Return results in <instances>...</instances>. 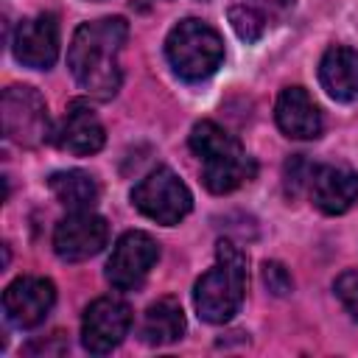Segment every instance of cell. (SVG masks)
I'll use <instances>...</instances> for the list:
<instances>
[{
	"label": "cell",
	"instance_id": "9c48e42d",
	"mask_svg": "<svg viewBox=\"0 0 358 358\" xmlns=\"http://www.w3.org/2000/svg\"><path fill=\"white\" fill-rule=\"evenodd\" d=\"M106 241L109 224L92 210H70L53 229V252L67 263H78L98 255Z\"/></svg>",
	"mask_w": 358,
	"mask_h": 358
},
{
	"label": "cell",
	"instance_id": "52a82bcc",
	"mask_svg": "<svg viewBox=\"0 0 358 358\" xmlns=\"http://www.w3.org/2000/svg\"><path fill=\"white\" fill-rule=\"evenodd\" d=\"M159 260L157 241L143 229H129L112 246L106 260V280L117 291H137Z\"/></svg>",
	"mask_w": 358,
	"mask_h": 358
},
{
	"label": "cell",
	"instance_id": "2e32d148",
	"mask_svg": "<svg viewBox=\"0 0 358 358\" xmlns=\"http://www.w3.org/2000/svg\"><path fill=\"white\" fill-rule=\"evenodd\" d=\"M182 333H185V313L176 299L165 296V299H157L154 305H148L143 324H140V338L148 347L173 344L176 338H182Z\"/></svg>",
	"mask_w": 358,
	"mask_h": 358
},
{
	"label": "cell",
	"instance_id": "5b68a950",
	"mask_svg": "<svg viewBox=\"0 0 358 358\" xmlns=\"http://www.w3.org/2000/svg\"><path fill=\"white\" fill-rule=\"evenodd\" d=\"M0 123H3V134L22 148L42 145L50 137L48 103L34 87L25 84H11L3 90Z\"/></svg>",
	"mask_w": 358,
	"mask_h": 358
},
{
	"label": "cell",
	"instance_id": "ba28073f",
	"mask_svg": "<svg viewBox=\"0 0 358 358\" xmlns=\"http://www.w3.org/2000/svg\"><path fill=\"white\" fill-rule=\"evenodd\" d=\"M131 327V308L117 296H98L87 305L81 319V344L92 355L112 352Z\"/></svg>",
	"mask_w": 358,
	"mask_h": 358
},
{
	"label": "cell",
	"instance_id": "ffe728a7",
	"mask_svg": "<svg viewBox=\"0 0 358 358\" xmlns=\"http://www.w3.org/2000/svg\"><path fill=\"white\" fill-rule=\"evenodd\" d=\"M313 171H316V165H310V162L305 159V154H294V157L285 162V187H288V193L296 196L305 185L310 187Z\"/></svg>",
	"mask_w": 358,
	"mask_h": 358
},
{
	"label": "cell",
	"instance_id": "9a60e30c",
	"mask_svg": "<svg viewBox=\"0 0 358 358\" xmlns=\"http://www.w3.org/2000/svg\"><path fill=\"white\" fill-rule=\"evenodd\" d=\"M319 81L333 101L350 103L358 98V50L333 45L319 62Z\"/></svg>",
	"mask_w": 358,
	"mask_h": 358
},
{
	"label": "cell",
	"instance_id": "ac0fdd59",
	"mask_svg": "<svg viewBox=\"0 0 358 358\" xmlns=\"http://www.w3.org/2000/svg\"><path fill=\"white\" fill-rule=\"evenodd\" d=\"M229 22H232V28H235V34L243 39V42H257L260 36H263V31H266V17L246 0V3H235V6H229Z\"/></svg>",
	"mask_w": 358,
	"mask_h": 358
},
{
	"label": "cell",
	"instance_id": "8992f818",
	"mask_svg": "<svg viewBox=\"0 0 358 358\" xmlns=\"http://www.w3.org/2000/svg\"><path fill=\"white\" fill-rule=\"evenodd\" d=\"M131 204L145 218L173 227L193 210V196L168 165H159L131 187Z\"/></svg>",
	"mask_w": 358,
	"mask_h": 358
},
{
	"label": "cell",
	"instance_id": "44dd1931",
	"mask_svg": "<svg viewBox=\"0 0 358 358\" xmlns=\"http://www.w3.org/2000/svg\"><path fill=\"white\" fill-rule=\"evenodd\" d=\"M263 282H266L268 291L277 294V296H285V294L294 288L291 274L285 271V266H282V263H274V260H266V263H263Z\"/></svg>",
	"mask_w": 358,
	"mask_h": 358
},
{
	"label": "cell",
	"instance_id": "8fae6325",
	"mask_svg": "<svg viewBox=\"0 0 358 358\" xmlns=\"http://www.w3.org/2000/svg\"><path fill=\"white\" fill-rule=\"evenodd\" d=\"M14 59L34 70H48L59 59V22L53 14H36L17 25L11 39Z\"/></svg>",
	"mask_w": 358,
	"mask_h": 358
},
{
	"label": "cell",
	"instance_id": "277c9868",
	"mask_svg": "<svg viewBox=\"0 0 358 358\" xmlns=\"http://www.w3.org/2000/svg\"><path fill=\"white\" fill-rule=\"evenodd\" d=\"M165 56L179 78L204 81L224 62V39L213 25L187 17L165 36Z\"/></svg>",
	"mask_w": 358,
	"mask_h": 358
},
{
	"label": "cell",
	"instance_id": "d6986e66",
	"mask_svg": "<svg viewBox=\"0 0 358 358\" xmlns=\"http://www.w3.org/2000/svg\"><path fill=\"white\" fill-rule=\"evenodd\" d=\"M333 291L338 296V302L344 305V310L358 322V268H347L336 277Z\"/></svg>",
	"mask_w": 358,
	"mask_h": 358
},
{
	"label": "cell",
	"instance_id": "7a4b0ae2",
	"mask_svg": "<svg viewBox=\"0 0 358 358\" xmlns=\"http://www.w3.org/2000/svg\"><path fill=\"white\" fill-rule=\"evenodd\" d=\"M246 282H249V257L232 241H218L215 266L204 271L193 285V305L199 319L210 324L229 322L243 305Z\"/></svg>",
	"mask_w": 358,
	"mask_h": 358
},
{
	"label": "cell",
	"instance_id": "30bf717a",
	"mask_svg": "<svg viewBox=\"0 0 358 358\" xmlns=\"http://www.w3.org/2000/svg\"><path fill=\"white\" fill-rule=\"evenodd\" d=\"M53 302H56V285L48 277H36V274L17 277L3 291L6 319L20 330L36 327L50 313Z\"/></svg>",
	"mask_w": 358,
	"mask_h": 358
},
{
	"label": "cell",
	"instance_id": "5bb4252c",
	"mask_svg": "<svg viewBox=\"0 0 358 358\" xmlns=\"http://www.w3.org/2000/svg\"><path fill=\"white\" fill-rule=\"evenodd\" d=\"M308 190L316 210L324 215H341L358 201V173L338 165H322L313 171Z\"/></svg>",
	"mask_w": 358,
	"mask_h": 358
},
{
	"label": "cell",
	"instance_id": "7c38bea8",
	"mask_svg": "<svg viewBox=\"0 0 358 358\" xmlns=\"http://www.w3.org/2000/svg\"><path fill=\"white\" fill-rule=\"evenodd\" d=\"M53 143L67 151V154H76V157H90L95 151L103 148L106 143V131L98 120V115L90 109V103L84 101H73L67 106V115L62 120V126L56 129L53 134Z\"/></svg>",
	"mask_w": 358,
	"mask_h": 358
},
{
	"label": "cell",
	"instance_id": "3957f363",
	"mask_svg": "<svg viewBox=\"0 0 358 358\" xmlns=\"http://www.w3.org/2000/svg\"><path fill=\"white\" fill-rule=\"evenodd\" d=\"M190 151L201 162V182L210 193H232L243 182L255 179L257 165L227 129L213 120H199L190 129Z\"/></svg>",
	"mask_w": 358,
	"mask_h": 358
},
{
	"label": "cell",
	"instance_id": "4fadbf2b",
	"mask_svg": "<svg viewBox=\"0 0 358 358\" xmlns=\"http://www.w3.org/2000/svg\"><path fill=\"white\" fill-rule=\"evenodd\" d=\"M274 120L291 140H316L322 134V112L305 87H285L274 103Z\"/></svg>",
	"mask_w": 358,
	"mask_h": 358
},
{
	"label": "cell",
	"instance_id": "7402d4cb",
	"mask_svg": "<svg viewBox=\"0 0 358 358\" xmlns=\"http://www.w3.org/2000/svg\"><path fill=\"white\" fill-rule=\"evenodd\" d=\"M263 17H266V22H271V20H280V17H285L291 8H294V3L296 0H249Z\"/></svg>",
	"mask_w": 358,
	"mask_h": 358
},
{
	"label": "cell",
	"instance_id": "e0dca14e",
	"mask_svg": "<svg viewBox=\"0 0 358 358\" xmlns=\"http://www.w3.org/2000/svg\"><path fill=\"white\" fill-rule=\"evenodd\" d=\"M48 187L53 190V196L67 210H92L95 201H98V196H101V187H98L95 176L90 171H81V168L50 173Z\"/></svg>",
	"mask_w": 358,
	"mask_h": 358
},
{
	"label": "cell",
	"instance_id": "6da1fadb",
	"mask_svg": "<svg viewBox=\"0 0 358 358\" xmlns=\"http://www.w3.org/2000/svg\"><path fill=\"white\" fill-rule=\"evenodd\" d=\"M129 36V22L123 17H101L81 22L67 48V67L87 95L98 101L115 98L120 90V50Z\"/></svg>",
	"mask_w": 358,
	"mask_h": 358
}]
</instances>
